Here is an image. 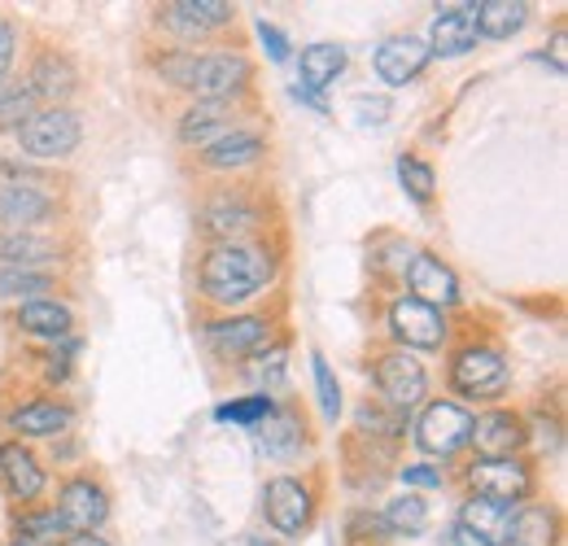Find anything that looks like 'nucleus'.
I'll use <instances>...</instances> for the list:
<instances>
[{"mask_svg": "<svg viewBox=\"0 0 568 546\" xmlns=\"http://www.w3.org/2000/svg\"><path fill=\"white\" fill-rule=\"evenodd\" d=\"M281 272V254L267 241H232V245H211L197 263V289L219 311H236L254 302L258 293L272 289Z\"/></svg>", "mask_w": 568, "mask_h": 546, "instance_id": "obj_1", "label": "nucleus"}, {"mask_svg": "<svg viewBox=\"0 0 568 546\" xmlns=\"http://www.w3.org/2000/svg\"><path fill=\"white\" fill-rule=\"evenodd\" d=\"M197 228L211 245H232V241H250L254 232L267 228V205L250 184H223L211 189L197 205Z\"/></svg>", "mask_w": 568, "mask_h": 546, "instance_id": "obj_2", "label": "nucleus"}, {"mask_svg": "<svg viewBox=\"0 0 568 546\" xmlns=\"http://www.w3.org/2000/svg\"><path fill=\"white\" fill-rule=\"evenodd\" d=\"M446 381L459 398H473V403H490L507 394V381H511V367H507V354L498 345L486 342H468L450 354V367H446Z\"/></svg>", "mask_w": 568, "mask_h": 546, "instance_id": "obj_3", "label": "nucleus"}, {"mask_svg": "<svg viewBox=\"0 0 568 546\" xmlns=\"http://www.w3.org/2000/svg\"><path fill=\"white\" fill-rule=\"evenodd\" d=\"M254 88V62L236 49H193V70H189V88L193 101H223L236 105L245 92Z\"/></svg>", "mask_w": 568, "mask_h": 546, "instance_id": "obj_4", "label": "nucleus"}, {"mask_svg": "<svg viewBox=\"0 0 568 546\" xmlns=\"http://www.w3.org/2000/svg\"><path fill=\"white\" fill-rule=\"evenodd\" d=\"M372 385L381 394V403L403 415H412V407H420L428 398V372L425 363L412 350H381L372 358Z\"/></svg>", "mask_w": 568, "mask_h": 546, "instance_id": "obj_5", "label": "nucleus"}, {"mask_svg": "<svg viewBox=\"0 0 568 546\" xmlns=\"http://www.w3.org/2000/svg\"><path fill=\"white\" fill-rule=\"evenodd\" d=\"M83 140V123L79 114L67 110V105H49V110H36L22 128H18V144L27 158L36 162H62L71 158Z\"/></svg>", "mask_w": 568, "mask_h": 546, "instance_id": "obj_6", "label": "nucleus"}, {"mask_svg": "<svg viewBox=\"0 0 568 546\" xmlns=\"http://www.w3.org/2000/svg\"><path fill=\"white\" fill-rule=\"evenodd\" d=\"M153 22L166 36L197 44V40H211L223 27L236 22V4H227V0H166L153 9Z\"/></svg>", "mask_w": 568, "mask_h": 546, "instance_id": "obj_7", "label": "nucleus"}, {"mask_svg": "<svg viewBox=\"0 0 568 546\" xmlns=\"http://www.w3.org/2000/svg\"><path fill=\"white\" fill-rule=\"evenodd\" d=\"M62 219L58 193L40 189L36 180L0 184V232H49Z\"/></svg>", "mask_w": 568, "mask_h": 546, "instance_id": "obj_8", "label": "nucleus"}, {"mask_svg": "<svg viewBox=\"0 0 568 546\" xmlns=\"http://www.w3.org/2000/svg\"><path fill=\"white\" fill-rule=\"evenodd\" d=\"M464 481H468L473 494L507 503V507L534 498V468H529V459H520V455H507V459H473Z\"/></svg>", "mask_w": 568, "mask_h": 546, "instance_id": "obj_9", "label": "nucleus"}, {"mask_svg": "<svg viewBox=\"0 0 568 546\" xmlns=\"http://www.w3.org/2000/svg\"><path fill=\"white\" fill-rule=\"evenodd\" d=\"M473 437V411H464L450 398L428 403L425 415L416 419V446L433 459H455Z\"/></svg>", "mask_w": 568, "mask_h": 546, "instance_id": "obj_10", "label": "nucleus"}, {"mask_svg": "<svg viewBox=\"0 0 568 546\" xmlns=\"http://www.w3.org/2000/svg\"><path fill=\"white\" fill-rule=\"evenodd\" d=\"M263 516L284 538H302L315 520V494L297 477H272L263 489Z\"/></svg>", "mask_w": 568, "mask_h": 546, "instance_id": "obj_11", "label": "nucleus"}, {"mask_svg": "<svg viewBox=\"0 0 568 546\" xmlns=\"http://www.w3.org/2000/svg\"><path fill=\"white\" fill-rule=\"evenodd\" d=\"M529 419L520 411L490 407L481 415H473V437L468 446H477V459H507V455H520L529 446Z\"/></svg>", "mask_w": 568, "mask_h": 546, "instance_id": "obj_12", "label": "nucleus"}, {"mask_svg": "<svg viewBox=\"0 0 568 546\" xmlns=\"http://www.w3.org/2000/svg\"><path fill=\"white\" fill-rule=\"evenodd\" d=\"M446 315L433 311L416 297H394L389 306V337L398 342V350H442L446 342Z\"/></svg>", "mask_w": 568, "mask_h": 546, "instance_id": "obj_13", "label": "nucleus"}, {"mask_svg": "<svg viewBox=\"0 0 568 546\" xmlns=\"http://www.w3.org/2000/svg\"><path fill=\"white\" fill-rule=\"evenodd\" d=\"M58 516L71 534H97L110 520V494L92 477H71L58 489Z\"/></svg>", "mask_w": 568, "mask_h": 546, "instance_id": "obj_14", "label": "nucleus"}, {"mask_svg": "<svg viewBox=\"0 0 568 546\" xmlns=\"http://www.w3.org/2000/svg\"><path fill=\"white\" fill-rule=\"evenodd\" d=\"M206 342L219 358H254L272 342V320L267 315H227L206 324Z\"/></svg>", "mask_w": 568, "mask_h": 546, "instance_id": "obj_15", "label": "nucleus"}, {"mask_svg": "<svg viewBox=\"0 0 568 546\" xmlns=\"http://www.w3.org/2000/svg\"><path fill=\"white\" fill-rule=\"evenodd\" d=\"M267 158V136L263 132H250V128H236L223 140L206 144L197 153L202 171H214V175H241V171H254L258 162Z\"/></svg>", "mask_w": 568, "mask_h": 546, "instance_id": "obj_16", "label": "nucleus"}, {"mask_svg": "<svg viewBox=\"0 0 568 546\" xmlns=\"http://www.w3.org/2000/svg\"><path fill=\"white\" fill-rule=\"evenodd\" d=\"M44 485H49L44 464H40L18 437L0 442V489H4L13 503H36V498L44 494Z\"/></svg>", "mask_w": 568, "mask_h": 546, "instance_id": "obj_17", "label": "nucleus"}, {"mask_svg": "<svg viewBox=\"0 0 568 546\" xmlns=\"http://www.w3.org/2000/svg\"><path fill=\"white\" fill-rule=\"evenodd\" d=\"M407 297H416V302H425L433 311H446V306H455L459 302V275L450 272L437 254H428V250H416V259H412V267H407Z\"/></svg>", "mask_w": 568, "mask_h": 546, "instance_id": "obj_18", "label": "nucleus"}, {"mask_svg": "<svg viewBox=\"0 0 568 546\" xmlns=\"http://www.w3.org/2000/svg\"><path fill=\"white\" fill-rule=\"evenodd\" d=\"M428 62H433V53H428L425 40H416V36H394V40H385V44L376 49V58H372L376 79L389 83V88H407L412 79L425 74Z\"/></svg>", "mask_w": 568, "mask_h": 546, "instance_id": "obj_19", "label": "nucleus"}, {"mask_svg": "<svg viewBox=\"0 0 568 546\" xmlns=\"http://www.w3.org/2000/svg\"><path fill=\"white\" fill-rule=\"evenodd\" d=\"M62 259V241L53 232H0V267L49 272Z\"/></svg>", "mask_w": 568, "mask_h": 546, "instance_id": "obj_20", "label": "nucleus"}, {"mask_svg": "<svg viewBox=\"0 0 568 546\" xmlns=\"http://www.w3.org/2000/svg\"><path fill=\"white\" fill-rule=\"evenodd\" d=\"M425 44L433 58H464V53H473V49H477L473 4H446V9H437Z\"/></svg>", "mask_w": 568, "mask_h": 546, "instance_id": "obj_21", "label": "nucleus"}, {"mask_svg": "<svg viewBox=\"0 0 568 546\" xmlns=\"http://www.w3.org/2000/svg\"><path fill=\"white\" fill-rule=\"evenodd\" d=\"M236 105H223V101H193L184 114H180V144L189 149H206L214 140H223L227 132H236Z\"/></svg>", "mask_w": 568, "mask_h": 546, "instance_id": "obj_22", "label": "nucleus"}, {"mask_svg": "<svg viewBox=\"0 0 568 546\" xmlns=\"http://www.w3.org/2000/svg\"><path fill=\"white\" fill-rule=\"evenodd\" d=\"M13 324L40 342H67L74 333V311L58 297H40V302H22L13 311Z\"/></svg>", "mask_w": 568, "mask_h": 546, "instance_id": "obj_23", "label": "nucleus"}, {"mask_svg": "<svg viewBox=\"0 0 568 546\" xmlns=\"http://www.w3.org/2000/svg\"><path fill=\"white\" fill-rule=\"evenodd\" d=\"M511 546H556L560 543V512L547 503H516L507 520Z\"/></svg>", "mask_w": 568, "mask_h": 546, "instance_id": "obj_24", "label": "nucleus"}, {"mask_svg": "<svg viewBox=\"0 0 568 546\" xmlns=\"http://www.w3.org/2000/svg\"><path fill=\"white\" fill-rule=\"evenodd\" d=\"M74 424V411L58 398H31L9 411V428L22 437H62Z\"/></svg>", "mask_w": 568, "mask_h": 546, "instance_id": "obj_25", "label": "nucleus"}, {"mask_svg": "<svg viewBox=\"0 0 568 546\" xmlns=\"http://www.w3.org/2000/svg\"><path fill=\"white\" fill-rule=\"evenodd\" d=\"M27 83H31L36 101H53V105H62L74 88H79V70H74V62L67 58V53L49 49V53L36 58V67H31V74H27Z\"/></svg>", "mask_w": 568, "mask_h": 546, "instance_id": "obj_26", "label": "nucleus"}, {"mask_svg": "<svg viewBox=\"0 0 568 546\" xmlns=\"http://www.w3.org/2000/svg\"><path fill=\"white\" fill-rule=\"evenodd\" d=\"M464 529H473L481 543L503 546L507 543V520H511V507L495 503V498H481V494H468L459 503V516H455Z\"/></svg>", "mask_w": 568, "mask_h": 546, "instance_id": "obj_27", "label": "nucleus"}, {"mask_svg": "<svg viewBox=\"0 0 568 546\" xmlns=\"http://www.w3.org/2000/svg\"><path fill=\"white\" fill-rule=\"evenodd\" d=\"M351 62V53L342 49V44H311V49H302V58H297V79H302V88L297 92H324L328 83H337V74L346 70Z\"/></svg>", "mask_w": 568, "mask_h": 546, "instance_id": "obj_28", "label": "nucleus"}, {"mask_svg": "<svg viewBox=\"0 0 568 546\" xmlns=\"http://www.w3.org/2000/svg\"><path fill=\"white\" fill-rule=\"evenodd\" d=\"M529 13L534 9L525 0H481V4H473L477 36H486V40H511V36H520L525 22H529Z\"/></svg>", "mask_w": 568, "mask_h": 546, "instance_id": "obj_29", "label": "nucleus"}, {"mask_svg": "<svg viewBox=\"0 0 568 546\" xmlns=\"http://www.w3.org/2000/svg\"><path fill=\"white\" fill-rule=\"evenodd\" d=\"M306 446V419L293 407H272V415L263 419V451L272 459H293Z\"/></svg>", "mask_w": 568, "mask_h": 546, "instance_id": "obj_30", "label": "nucleus"}, {"mask_svg": "<svg viewBox=\"0 0 568 546\" xmlns=\"http://www.w3.org/2000/svg\"><path fill=\"white\" fill-rule=\"evenodd\" d=\"M381 520H385V529L394 538H420L428 529V503L420 494H398V498L385 503Z\"/></svg>", "mask_w": 568, "mask_h": 546, "instance_id": "obj_31", "label": "nucleus"}, {"mask_svg": "<svg viewBox=\"0 0 568 546\" xmlns=\"http://www.w3.org/2000/svg\"><path fill=\"white\" fill-rule=\"evenodd\" d=\"M13 534L40 546L58 543V538H71L67 520L58 516V507H27V512H18V516H13Z\"/></svg>", "mask_w": 568, "mask_h": 546, "instance_id": "obj_32", "label": "nucleus"}, {"mask_svg": "<svg viewBox=\"0 0 568 546\" xmlns=\"http://www.w3.org/2000/svg\"><path fill=\"white\" fill-rule=\"evenodd\" d=\"M49 293H58V275L53 272H18V267H0V297H9V302H40V297H49Z\"/></svg>", "mask_w": 568, "mask_h": 546, "instance_id": "obj_33", "label": "nucleus"}, {"mask_svg": "<svg viewBox=\"0 0 568 546\" xmlns=\"http://www.w3.org/2000/svg\"><path fill=\"white\" fill-rule=\"evenodd\" d=\"M412 259H416V245L412 241H403V236H376L367 267L381 275V280H403L407 267H412Z\"/></svg>", "mask_w": 568, "mask_h": 546, "instance_id": "obj_34", "label": "nucleus"}, {"mask_svg": "<svg viewBox=\"0 0 568 546\" xmlns=\"http://www.w3.org/2000/svg\"><path fill=\"white\" fill-rule=\"evenodd\" d=\"M36 110H40V101H36V92H31L27 79H0V132L4 128L18 132Z\"/></svg>", "mask_w": 568, "mask_h": 546, "instance_id": "obj_35", "label": "nucleus"}, {"mask_svg": "<svg viewBox=\"0 0 568 546\" xmlns=\"http://www.w3.org/2000/svg\"><path fill=\"white\" fill-rule=\"evenodd\" d=\"M358 433L363 437H403L407 433V415L385 403H363L358 407Z\"/></svg>", "mask_w": 568, "mask_h": 546, "instance_id": "obj_36", "label": "nucleus"}, {"mask_svg": "<svg viewBox=\"0 0 568 546\" xmlns=\"http://www.w3.org/2000/svg\"><path fill=\"white\" fill-rule=\"evenodd\" d=\"M398 180H403V189L420 205L433 202V193H437V171L428 166L425 158H416V153H403L398 158Z\"/></svg>", "mask_w": 568, "mask_h": 546, "instance_id": "obj_37", "label": "nucleus"}, {"mask_svg": "<svg viewBox=\"0 0 568 546\" xmlns=\"http://www.w3.org/2000/svg\"><path fill=\"white\" fill-rule=\"evenodd\" d=\"M276 407V398L267 394H254V398H232V403H219L214 407V419L219 424H263Z\"/></svg>", "mask_w": 568, "mask_h": 546, "instance_id": "obj_38", "label": "nucleus"}, {"mask_svg": "<svg viewBox=\"0 0 568 546\" xmlns=\"http://www.w3.org/2000/svg\"><path fill=\"white\" fill-rule=\"evenodd\" d=\"M284 363H288V342H267L258 354H254V363H250V376L258 381V385H267V390H276L284 381Z\"/></svg>", "mask_w": 568, "mask_h": 546, "instance_id": "obj_39", "label": "nucleus"}, {"mask_svg": "<svg viewBox=\"0 0 568 546\" xmlns=\"http://www.w3.org/2000/svg\"><path fill=\"white\" fill-rule=\"evenodd\" d=\"M311 372H315V394H320V407L328 419H337L342 415V385H337V376H333V367H328V358L324 354H311Z\"/></svg>", "mask_w": 568, "mask_h": 546, "instance_id": "obj_40", "label": "nucleus"}, {"mask_svg": "<svg viewBox=\"0 0 568 546\" xmlns=\"http://www.w3.org/2000/svg\"><path fill=\"white\" fill-rule=\"evenodd\" d=\"M346 538H351V543H389L394 534L385 529L381 512H351V520H346Z\"/></svg>", "mask_w": 568, "mask_h": 546, "instance_id": "obj_41", "label": "nucleus"}, {"mask_svg": "<svg viewBox=\"0 0 568 546\" xmlns=\"http://www.w3.org/2000/svg\"><path fill=\"white\" fill-rule=\"evenodd\" d=\"M13 58H18V27L9 18H0V79L13 70Z\"/></svg>", "mask_w": 568, "mask_h": 546, "instance_id": "obj_42", "label": "nucleus"}, {"mask_svg": "<svg viewBox=\"0 0 568 546\" xmlns=\"http://www.w3.org/2000/svg\"><path fill=\"white\" fill-rule=\"evenodd\" d=\"M258 40H263V49H267L272 62H284V58H288V40L281 36V27H272L267 18L258 22Z\"/></svg>", "mask_w": 568, "mask_h": 546, "instance_id": "obj_43", "label": "nucleus"}, {"mask_svg": "<svg viewBox=\"0 0 568 546\" xmlns=\"http://www.w3.org/2000/svg\"><path fill=\"white\" fill-rule=\"evenodd\" d=\"M398 477H403V485L433 489V485H442V468H433V464H407V468H398Z\"/></svg>", "mask_w": 568, "mask_h": 546, "instance_id": "obj_44", "label": "nucleus"}, {"mask_svg": "<svg viewBox=\"0 0 568 546\" xmlns=\"http://www.w3.org/2000/svg\"><path fill=\"white\" fill-rule=\"evenodd\" d=\"M437 546H490V543H481L473 529H464L459 520H450L446 529H442V538H437Z\"/></svg>", "mask_w": 568, "mask_h": 546, "instance_id": "obj_45", "label": "nucleus"}, {"mask_svg": "<svg viewBox=\"0 0 568 546\" xmlns=\"http://www.w3.org/2000/svg\"><path fill=\"white\" fill-rule=\"evenodd\" d=\"M565 44H568V36H565V27H556V36H551V67L565 74L568 67V58H565Z\"/></svg>", "mask_w": 568, "mask_h": 546, "instance_id": "obj_46", "label": "nucleus"}, {"mask_svg": "<svg viewBox=\"0 0 568 546\" xmlns=\"http://www.w3.org/2000/svg\"><path fill=\"white\" fill-rule=\"evenodd\" d=\"M67 546H114L110 538H101V534H71Z\"/></svg>", "mask_w": 568, "mask_h": 546, "instance_id": "obj_47", "label": "nucleus"}, {"mask_svg": "<svg viewBox=\"0 0 568 546\" xmlns=\"http://www.w3.org/2000/svg\"><path fill=\"white\" fill-rule=\"evenodd\" d=\"M241 546H281V543H272V538H258V534H250Z\"/></svg>", "mask_w": 568, "mask_h": 546, "instance_id": "obj_48", "label": "nucleus"}, {"mask_svg": "<svg viewBox=\"0 0 568 546\" xmlns=\"http://www.w3.org/2000/svg\"><path fill=\"white\" fill-rule=\"evenodd\" d=\"M9 546H40V543H27V538H13Z\"/></svg>", "mask_w": 568, "mask_h": 546, "instance_id": "obj_49", "label": "nucleus"}]
</instances>
